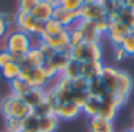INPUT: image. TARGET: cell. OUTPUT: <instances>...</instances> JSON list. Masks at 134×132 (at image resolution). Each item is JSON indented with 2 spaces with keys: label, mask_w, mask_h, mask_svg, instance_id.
Here are the masks:
<instances>
[{
  "label": "cell",
  "mask_w": 134,
  "mask_h": 132,
  "mask_svg": "<svg viewBox=\"0 0 134 132\" xmlns=\"http://www.w3.org/2000/svg\"><path fill=\"white\" fill-rule=\"evenodd\" d=\"M46 2H49V3H51L54 8H57V7L60 5V0H46Z\"/></svg>",
  "instance_id": "obj_45"
},
{
  "label": "cell",
  "mask_w": 134,
  "mask_h": 132,
  "mask_svg": "<svg viewBox=\"0 0 134 132\" xmlns=\"http://www.w3.org/2000/svg\"><path fill=\"white\" fill-rule=\"evenodd\" d=\"M36 47H38V49L41 50V53H43V55L46 57V60H51V58H52V57H54V55L57 53V52H55L54 49H51V47H49L47 44H44V43H41V41H38Z\"/></svg>",
  "instance_id": "obj_38"
},
{
  "label": "cell",
  "mask_w": 134,
  "mask_h": 132,
  "mask_svg": "<svg viewBox=\"0 0 134 132\" xmlns=\"http://www.w3.org/2000/svg\"><path fill=\"white\" fill-rule=\"evenodd\" d=\"M71 87H73V93L87 91V88H88V80H85L84 77H77V79L71 80Z\"/></svg>",
  "instance_id": "obj_36"
},
{
  "label": "cell",
  "mask_w": 134,
  "mask_h": 132,
  "mask_svg": "<svg viewBox=\"0 0 134 132\" xmlns=\"http://www.w3.org/2000/svg\"><path fill=\"white\" fill-rule=\"evenodd\" d=\"M41 2V0H18V11L22 13H30L36 8V5Z\"/></svg>",
  "instance_id": "obj_33"
},
{
  "label": "cell",
  "mask_w": 134,
  "mask_h": 132,
  "mask_svg": "<svg viewBox=\"0 0 134 132\" xmlns=\"http://www.w3.org/2000/svg\"><path fill=\"white\" fill-rule=\"evenodd\" d=\"M88 99V93L87 91H79V93H73V102L77 105V107H84L85 101Z\"/></svg>",
  "instance_id": "obj_37"
},
{
  "label": "cell",
  "mask_w": 134,
  "mask_h": 132,
  "mask_svg": "<svg viewBox=\"0 0 134 132\" xmlns=\"http://www.w3.org/2000/svg\"><path fill=\"white\" fill-rule=\"evenodd\" d=\"M54 7L49 3V2H46V0H41V2L36 5V8L32 11V16L36 19V21H40V22H47L49 19H52L54 17Z\"/></svg>",
  "instance_id": "obj_16"
},
{
  "label": "cell",
  "mask_w": 134,
  "mask_h": 132,
  "mask_svg": "<svg viewBox=\"0 0 134 132\" xmlns=\"http://www.w3.org/2000/svg\"><path fill=\"white\" fill-rule=\"evenodd\" d=\"M0 76H2L5 80H8V82H13V80L19 79V76H21V66L18 63L11 61V63H8L5 66V68L0 69Z\"/></svg>",
  "instance_id": "obj_24"
},
{
  "label": "cell",
  "mask_w": 134,
  "mask_h": 132,
  "mask_svg": "<svg viewBox=\"0 0 134 132\" xmlns=\"http://www.w3.org/2000/svg\"><path fill=\"white\" fill-rule=\"evenodd\" d=\"M99 2V5L103 7V10H104V13H106V16L107 14H110V13H117V11H120L121 10V3H118V2H115V0H98Z\"/></svg>",
  "instance_id": "obj_31"
},
{
  "label": "cell",
  "mask_w": 134,
  "mask_h": 132,
  "mask_svg": "<svg viewBox=\"0 0 134 132\" xmlns=\"http://www.w3.org/2000/svg\"><path fill=\"white\" fill-rule=\"evenodd\" d=\"M132 91V77L126 73V71H121L120 73V80H118V87H117V91L114 93L115 98H118L121 102H126L129 93Z\"/></svg>",
  "instance_id": "obj_14"
},
{
  "label": "cell",
  "mask_w": 134,
  "mask_h": 132,
  "mask_svg": "<svg viewBox=\"0 0 134 132\" xmlns=\"http://www.w3.org/2000/svg\"><path fill=\"white\" fill-rule=\"evenodd\" d=\"M68 35H70V44H71V49L73 47H76V46H79V44H82L85 39H84V33H82V30H81V27L76 24L74 27H71V28H68Z\"/></svg>",
  "instance_id": "obj_27"
},
{
  "label": "cell",
  "mask_w": 134,
  "mask_h": 132,
  "mask_svg": "<svg viewBox=\"0 0 134 132\" xmlns=\"http://www.w3.org/2000/svg\"><path fill=\"white\" fill-rule=\"evenodd\" d=\"M8 63H11V53L7 49H0V69L5 68Z\"/></svg>",
  "instance_id": "obj_39"
},
{
  "label": "cell",
  "mask_w": 134,
  "mask_h": 132,
  "mask_svg": "<svg viewBox=\"0 0 134 132\" xmlns=\"http://www.w3.org/2000/svg\"><path fill=\"white\" fill-rule=\"evenodd\" d=\"M125 102H121L118 98H115L114 94H107L103 101H101V109H99V115L101 118L107 119V121H114V118L117 116V112L120 110V107Z\"/></svg>",
  "instance_id": "obj_7"
},
{
  "label": "cell",
  "mask_w": 134,
  "mask_h": 132,
  "mask_svg": "<svg viewBox=\"0 0 134 132\" xmlns=\"http://www.w3.org/2000/svg\"><path fill=\"white\" fill-rule=\"evenodd\" d=\"M95 25H96V30L101 33V36H103V35H106V33H107V30H109V22H107V19L98 21V22H95Z\"/></svg>",
  "instance_id": "obj_42"
},
{
  "label": "cell",
  "mask_w": 134,
  "mask_h": 132,
  "mask_svg": "<svg viewBox=\"0 0 134 132\" xmlns=\"http://www.w3.org/2000/svg\"><path fill=\"white\" fill-rule=\"evenodd\" d=\"M70 60H71V53L70 52H57L51 60H47L46 63H49L51 66H54V68L62 74V71L66 68V64L70 63Z\"/></svg>",
  "instance_id": "obj_23"
},
{
  "label": "cell",
  "mask_w": 134,
  "mask_h": 132,
  "mask_svg": "<svg viewBox=\"0 0 134 132\" xmlns=\"http://www.w3.org/2000/svg\"><path fill=\"white\" fill-rule=\"evenodd\" d=\"M35 38L29 33H24L21 30H10L7 36L3 38V44L0 49H7L10 53H19V55H27L30 49H33L36 44L33 43Z\"/></svg>",
  "instance_id": "obj_1"
},
{
  "label": "cell",
  "mask_w": 134,
  "mask_h": 132,
  "mask_svg": "<svg viewBox=\"0 0 134 132\" xmlns=\"http://www.w3.org/2000/svg\"><path fill=\"white\" fill-rule=\"evenodd\" d=\"M77 14H79V21L98 22V21L106 19V13H104L103 7L99 5V2H95V3H84Z\"/></svg>",
  "instance_id": "obj_8"
},
{
  "label": "cell",
  "mask_w": 134,
  "mask_h": 132,
  "mask_svg": "<svg viewBox=\"0 0 134 132\" xmlns=\"http://www.w3.org/2000/svg\"><path fill=\"white\" fill-rule=\"evenodd\" d=\"M84 3H95V2H98V0H82Z\"/></svg>",
  "instance_id": "obj_46"
},
{
  "label": "cell",
  "mask_w": 134,
  "mask_h": 132,
  "mask_svg": "<svg viewBox=\"0 0 134 132\" xmlns=\"http://www.w3.org/2000/svg\"><path fill=\"white\" fill-rule=\"evenodd\" d=\"M123 7H126V8H129V10L134 11V0H125V2H123Z\"/></svg>",
  "instance_id": "obj_44"
},
{
  "label": "cell",
  "mask_w": 134,
  "mask_h": 132,
  "mask_svg": "<svg viewBox=\"0 0 134 132\" xmlns=\"http://www.w3.org/2000/svg\"><path fill=\"white\" fill-rule=\"evenodd\" d=\"M22 132H38V116L30 115L22 119Z\"/></svg>",
  "instance_id": "obj_30"
},
{
  "label": "cell",
  "mask_w": 134,
  "mask_h": 132,
  "mask_svg": "<svg viewBox=\"0 0 134 132\" xmlns=\"http://www.w3.org/2000/svg\"><path fill=\"white\" fill-rule=\"evenodd\" d=\"M120 73L121 69H117V68H112V66H104V69L101 73V80L103 83L106 85L107 91L110 94H114L117 91V87H118V80H120Z\"/></svg>",
  "instance_id": "obj_11"
},
{
  "label": "cell",
  "mask_w": 134,
  "mask_h": 132,
  "mask_svg": "<svg viewBox=\"0 0 134 132\" xmlns=\"http://www.w3.org/2000/svg\"><path fill=\"white\" fill-rule=\"evenodd\" d=\"M104 69L103 61H88V63H81V77L85 80H93L101 77V73Z\"/></svg>",
  "instance_id": "obj_15"
},
{
  "label": "cell",
  "mask_w": 134,
  "mask_h": 132,
  "mask_svg": "<svg viewBox=\"0 0 134 132\" xmlns=\"http://www.w3.org/2000/svg\"><path fill=\"white\" fill-rule=\"evenodd\" d=\"M84 2L82 0H60V5L62 8L68 10V11H73V13H79V10L82 8Z\"/></svg>",
  "instance_id": "obj_34"
},
{
  "label": "cell",
  "mask_w": 134,
  "mask_h": 132,
  "mask_svg": "<svg viewBox=\"0 0 134 132\" xmlns=\"http://www.w3.org/2000/svg\"><path fill=\"white\" fill-rule=\"evenodd\" d=\"M120 46H121V49L126 52L128 57H134V32H131V33L123 39V43H121Z\"/></svg>",
  "instance_id": "obj_35"
},
{
  "label": "cell",
  "mask_w": 134,
  "mask_h": 132,
  "mask_svg": "<svg viewBox=\"0 0 134 132\" xmlns=\"http://www.w3.org/2000/svg\"><path fill=\"white\" fill-rule=\"evenodd\" d=\"M41 43L47 44L51 49H54L55 52H71V44H70V35L68 30H65L63 33L58 35H41L40 39Z\"/></svg>",
  "instance_id": "obj_6"
},
{
  "label": "cell",
  "mask_w": 134,
  "mask_h": 132,
  "mask_svg": "<svg viewBox=\"0 0 134 132\" xmlns=\"http://www.w3.org/2000/svg\"><path fill=\"white\" fill-rule=\"evenodd\" d=\"M125 132H134V127H132V129H128V130H125Z\"/></svg>",
  "instance_id": "obj_48"
},
{
  "label": "cell",
  "mask_w": 134,
  "mask_h": 132,
  "mask_svg": "<svg viewBox=\"0 0 134 132\" xmlns=\"http://www.w3.org/2000/svg\"><path fill=\"white\" fill-rule=\"evenodd\" d=\"M60 119L52 113V115H46L38 118V132H55L58 127Z\"/></svg>",
  "instance_id": "obj_20"
},
{
  "label": "cell",
  "mask_w": 134,
  "mask_h": 132,
  "mask_svg": "<svg viewBox=\"0 0 134 132\" xmlns=\"http://www.w3.org/2000/svg\"><path fill=\"white\" fill-rule=\"evenodd\" d=\"M16 28L24 32V33H29L32 35L33 38H38L44 33V24L36 21L30 13H22V11H18L16 13V22H14Z\"/></svg>",
  "instance_id": "obj_4"
},
{
  "label": "cell",
  "mask_w": 134,
  "mask_h": 132,
  "mask_svg": "<svg viewBox=\"0 0 134 132\" xmlns=\"http://www.w3.org/2000/svg\"><path fill=\"white\" fill-rule=\"evenodd\" d=\"M87 93L90 96H96L99 99H104L107 94H110L106 88V85L103 83V80L98 77V79H93V80H88V88H87Z\"/></svg>",
  "instance_id": "obj_21"
},
{
  "label": "cell",
  "mask_w": 134,
  "mask_h": 132,
  "mask_svg": "<svg viewBox=\"0 0 134 132\" xmlns=\"http://www.w3.org/2000/svg\"><path fill=\"white\" fill-rule=\"evenodd\" d=\"M54 19L58 21L66 30L74 27L77 22H79V14L77 13H73V11H68V10H65L62 7H57L54 10Z\"/></svg>",
  "instance_id": "obj_13"
},
{
  "label": "cell",
  "mask_w": 134,
  "mask_h": 132,
  "mask_svg": "<svg viewBox=\"0 0 134 132\" xmlns=\"http://www.w3.org/2000/svg\"><path fill=\"white\" fill-rule=\"evenodd\" d=\"M115 2H118V3H121V5H123V2H125V0H115Z\"/></svg>",
  "instance_id": "obj_47"
},
{
  "label": "cell",
  "mask_w": 134,
  "mask_h": 132,
  "mask_svg": "<svg viewBox=\"0 0 134 132\" xmlns=\"http://www.w3.org/2000/svg\"><path fill=\"white\" fill-rule=\"evenodd\" d=\"M5 129L7 132H22V119L8 116L5 118Z\"/></svg>",
  "instance_id": "obj_32"
},
{
  "label": "cell",
  "mask_w": 134,
  "mask_h": 132,
  "mask_svg": "<svg viewBox=\"0 0 134 132\" xmlns=\"http://www.w3.org/2000/svg\"><path fill=\"white\" fill-rule=\"evenodd\" d=\"M132 30L129 27H126L123 22H115V24H109V30H107V38L110 39L112 46H120L123 43V39L131 33Z\"/></svg>",
  "instance_id": "obj_10"
},
{
  "label": "cell",
  "mask_w": 134,
  "mask_h": 132,
  "mask_svg": "<svg viewBox=\"0 0 134 132\" xmlns=\"http://www.w3.org/2000/svg\"><path fill=\"white\" fill-rule=\"evenodd\" d=\"M128 55H126V52L121 49V46H114V60L115 61H123L125 58H126Z\"/></svg>",
  "instance_id": "obj_41"
},
{
  "label": "cell",
  "mask_w": 134,
  "mask_h": 132,
  "mask_svg": "<svg viewBox=\"0 0 134 132\" xmlns=\"http://www.w3.org/2000/svg\"><path fill=\"white\" fill-rule=\"evenodd\" d=\"M101 101H103V99L88 94V99L85 101V104H84V107H82V113L87 115L88 118L98 116V115H99V109H101Z\"/></svg>",
  "instance_id": "obj_22"
},
{
  "label": "cell",
  "mask_w": 134,
  "mask_h": 132,
  "mask_svg": "<svg viewBox=\"0 0 134 132\" xmlns=\"http://www.w3.org/2000/svg\"><path fill=\"white\" fill-rule=\"evenodd\" d=\"M0 17H2V21L11 28V25L16 22V13H0Z\"/></svg>",
  "instance_id": "obj_40"
},
{
  "label": "cell",
  "mask_w": 134,
  "mask_h": 132,
  "mask_svg": "<svg viewBox=\"0 0 134 132\" xmlns=\"http://www.w3.org/2000/svg\"><path fill=\"white\" fill-rule=\"evenodd\" d=\"M46 57L41 53V50L35 46L33 49H30V52L24 57V60L19 63L21 69L24 68H43V66L46 64Z\"/></svg>",
  "instance_id": "obj_12"
},
{
  "label": "cell",
  "mask_w": 134,
  "mask_h": 132,
  "mask_svg": "<svg viewBox=\"0 0 134 132\" xmlns=\"http://www.w3.org/2000/svg\"><path fill=\"white\" fill-rule=\"evenodd\" d=\"M44 96H46V88H32L22 99H24V102L27 105L35 109V107H38L44 101Z\"/></svg>",
  "instance_id": "obj_19"
},
{
  "label": "cell",
  "mask_w": 134,
  "mask_h": 132,
  "mask_svg": "<svg viewBox=\"0 0 134 132\" xmlns=\"http://www.w3.org/2000/svg\"><path fill=\"white\" fill-rule=\"evenodd\" d=\"M60 76H63V77H66V79H70V80H74V79L81 77V63L71 58L70 63L66 64V68L62 71Z\"/></svg>",
  "instance_id": "obj_25"
},
{
  "label": "cell",
  "mask_w": 134,
  "mask_h": 132,
  "mask_svg": "<svg viewBox=\"0 0 134 132\" xmlns=\"http://www.w3.org/2000/svg\"><path fill=\"white\" fill-rule=\"evenodd\" d=\"M19 79L27 82L32 88H47V85L51 82L44 66L43 68H24V69H21Z\"/></svg>",
  "instance_id": "obj_5"
},
{
  "label": "cell",
  "mask_w": 134,
  "mask_h": 132,
  "mask_svg": "<svg viewBox=\"0 0 134 132\" xmlns=\"http://www.w3.org/2000/svg\"><path fill=\"white\" fill-rule=\"evenodd\" d=\"M77 25L81 27V30H82V33H84V39H85V43H99V39H101V33L96 30L95 22L79 21Z\"/></svg>",
  "instance_id": "obj_17"
},
{
  "label": "cell",
  "mask_w": 134,
  "mask_h": 132,
  "mask_svg": "<svg viewBox=\"0 0 134 132\" xmlns=\"http://www.w3.org/2000/svg\"><path fill=\"white\" fill-rule=\"evenodd\" d=\"M81 113H82V109L77 107L73 101H71V102L57 104V107L54 109V115H55L58 119H65V121L74 119V118H77Z\"/></svg>",
  "instance_id": "obj_9"
},
{
  "label": "cell",
  "mask_w": 134,
  "mask_h": 132,
  "mask_svg": "<svg viewBox=\"0 0 134 132\" xmlns=\"http://www.w3.org/2000/svg\"><path fill=\"white\" fill-rule=\"evenodd\" d=\"M66 28L58 22V21H55L54 17L52 19H49L47 22H44V33L43 35H58V33H63Z\"/></svg>",
  "instance_id": "obj_28"
},
{
  "label": "cell",
  "mask_w": 134,
  "mask_h": 132,
  "mask_svg": "<svg viewBox=\"0 0 134 132\" xmlns=\"http://www.w3.org/2000/svg\"><path fill=\"white\" fill-rule=\"evenodd\" d=\"M0 113H2L3 118L13 116V118H18V119H24V118H27L33 113V109L30 105H27L22 98L13 96L10 93L8 96L0 99Z\"/></svg>",
  "instance_id": "obj_2"
},
{
  "label": "cell",
  "mask_w": 134,
  "mask_h": 132,
  "mask_svg": "<svg viewBox=\"0 0 134 132\" xmlns=\"http://www.w3.org/2000/svg\"><path fill=\"white\" fill-rule=\"evenodd\" d=\"M8 32H10V27L2 21V17H0V38H5Z\"/></svg>",
  "instance_id": "obj_43"
},
{
  "label": "cell",
  "mask_w": 134,
  "mask_h": 132,
  "mask_svg": "<svg viewBox=\"0 0 134 132\" xmlns=\"http://www.w3.org/2000/svg\"><path fill=\"white\" fill-rule=\"evenodd\" d=\"M120 22H123L126 27L134 30V11L126 8V7H121V10H120Z\"/></svg>",
  "instance_id": "obj_29"
},
{
  "label": "cell",
  "mask_w": 134,
  "mask_h": 132,
  "mask_svg": "<svg viewBox=\"0 0 134 132\" xmlns=\"http://www.w3.org/2000/svg\"><path fill=\"white\" fill-rule=\"evenodd\" d=\"M10 88H11V94L18 96V98H24L32 90V87L27 82H24L22 79H16V80L10 82Z\"/></svg>",
  "instance_id": "obj_26"
},
{
  "label": "cell",
  "mask_w": 134,
  "mask_h": 132,
  "mask_svg": "<svg viewBox=\"0 0 134 132\" xmlns=\"http://www.w3.org/2000/svg\"><path fill=\"white\" fill-rule=\"evenodd\" d=\"M132 32H134V30H132Z\"/></svg>",
  "instance_id": "obj_49"
},
{
  "label": "cell",
  "mask_w": 134,
  "mask_h": 132,
  "mask_svg": "<svg viewBox=\"0 0 134 132\" xmlns=\"http://www.w3.org/2000/svg\"><path fill=\"white\" fill-rule=\"evenodd\" d=\"M88 132H115L114 121H107L101 116H93L88 119Z\"/></svg>",
  "instance_id": "obj_18"
},
{
  "label": "cell",
  "mask_w": 134,
  "mask_h": 132,
  "mask_svg": "<svg viewBox=\"0 0 134 132\" xmlns=\"http://www.w3.org/2000/svg\"><path fill=\"white\" fill-rule=\"evenodd\" d=\"M71 58L79 63L103 61V46L101 43H82L71 49Z\"/></svg>",
  "instance_id": "obj_3"
}]
</instances>
